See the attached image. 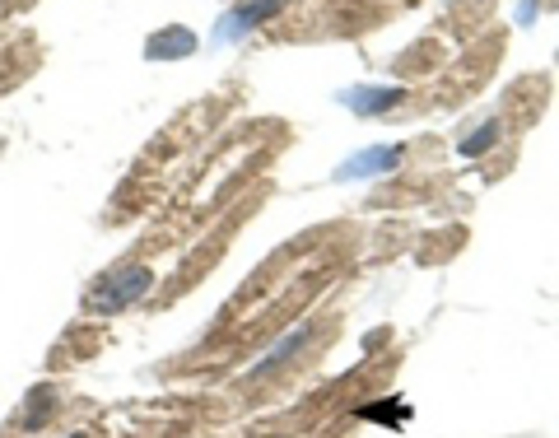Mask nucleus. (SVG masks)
Listing matches in <instances>:
<instances>
[{"instance_id": "nucleus-1", "label": "nucleus", "mask_w": 559, "mask_h": 438, "mask_svg": "<svg viewBox=\"0 0 559 438\" xmlns=\"http://www.w3.org/2000/svg\"><path fill=\"white\" fill-rule=\"evenodd\" d=\"M154 285L150 266H122V271L103 275L94 285V294H89V308L94 313H117V308H126V303L145 299V289Z\"/></svg>"}, {"instance_id": "nucleus-2", "label": "nucleus", "mask_w": 559, "mask_h": 438, "mask_svg": "<svg viewBox=\"0 0 559 438\" xmlns=\"http://www.w3.org/2000/svg\"><path fill=\"white\" fill-rule=\"evenodd\" d=\"M289 0H243V5H233L224 19H219V33L215 42H233V38H243V33H252L257 24H266L275 10H285Z\"/></svg>"}, {"instance_id": "nucleus-3", "label": "nucleus", "mask_w": 559, "mask_h": 438, "mask_svg": "<svg viewBox=\"0 0 559 438\" xmlns=\"http://www.w3.org/2000/svg\"><path fill=\"white\" fill-rule=\"evenodd\" d=\"M401 164V145H382V150H364L359 159L341 164L336 178H373V173H387V168Z\"/></svg>"}, {"instance_id": "nucleus-4", "label": "nucleus", "mask_w": 559, "mask_h": 438, "mask_svg": "<svg viewBox=\"0 0 559 438\" xmlns=\"http://www.w3.org/2000/svg\"><path fill=\"white\" fill-rule=\"evenodd\" d=\"M196 52V33H187V28H164V33H154L150 42H145V56L150 61H173V56H191Z\"/></svg>"}, {"instance_id": "nucleus-5", "label": "nucleus", "mask_w": 559, "mask_h": 438, "mask_svg": "<svg viewBox=\"0 0 559 438\" xmlns=\"http://www.w3.org/2000/svg\"><path fill=\"white\" fill-rule=\"evenodd\" d=\"M401 98H406L401 89H350V94H345V103H350L355 112H364V117H373V112L396 108Z\"/></svg>"}, {"instance_id": "nucleus-6", "label": "nucleus", "mask_w": 559, "mask_h": 438, "mask_svg": "<svg viewBox=\"0 0 559 438\" xmlns=\"http://www.w3.org/2000/svg\"><path fill=\"white\" fill-rule=\"evenodd\" d=\"M308 341H313V331H308V327H299V331H294V336H289V341H280V345H275V350H271V355L261 359V364H257V373H275V369H280V364H285L289 355H294V350H303V345H308Z\"/></svg>"}, {"instance_id": "nucleus-7", "label": "nucleus", "mask_w": 559, "mask_h": 438, "mask_svg": "<svg viewBox=\"0 0 559 438\" xmlns=\"http://www.w3.org/2000/svg\"><path fill=\"white\" fill-rule=\"evenodd\" d=\"M499 131H504L499 122H485L480 131H471V136L462 140V154H466V159H476V154H485V150L494 145V140H499Z\"/></svg>"}, {"instance_id": "nucleus-8", "label": "nucleus", "mask_w": 559, "mask_h": 438, "mask_svg": "<svg viewBox=\"0 0 559 438\" xmlns=\"http://www.w3.org/2000/svg\"><path fill=\"white\" fill-rule=\"evenodd\" d=\"M70 438H84V434H70Z\"/></svg>"}]
</instances>
